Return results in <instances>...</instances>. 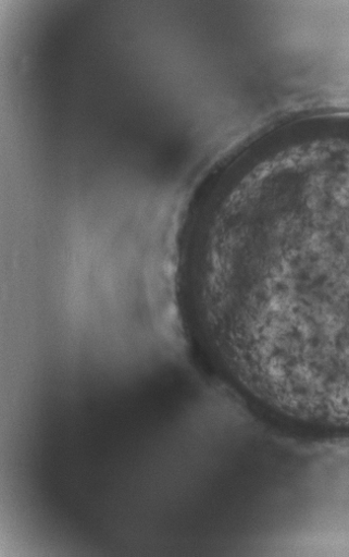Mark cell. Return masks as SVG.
<instances>
[{
  "instance_id": "6da1fadb",
  "label": "cell",
  "mask_w": 349,
  "mask_h": 557,
  "mask_svg": "<svg viewBox=\"0 0 349 557\" xmlns=\"http://www.w3.org/2000/svg\"><path fill=\"white\" fill-rule=\"evenodd\" d=\"M212 288L244 385L296 422L349 430V137L288 156L233 200Z\"/></svg>"
}]
</instances>
